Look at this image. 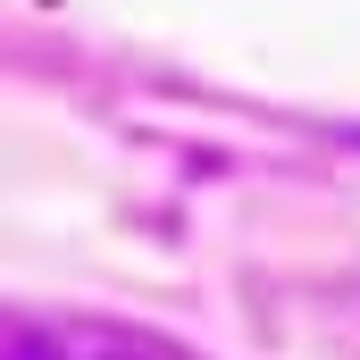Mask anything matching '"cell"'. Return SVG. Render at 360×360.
<instances>
[{
  "mask_svg": "<svg viewBox=\"0 0 360 360\" xmlns=\"http://www.w3.org/2000/svg\"><path fill=\"white\" fill-rule=\"evenodd\" d=\"M0 360H193L168 335L117 319H0Z\"/></svg>",
  "mask_w": 360,
  "mask_h": 360,
  "instance_id": "obj_1",
  "label": "cell"
}]
</instances>
